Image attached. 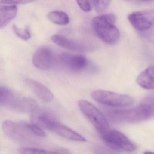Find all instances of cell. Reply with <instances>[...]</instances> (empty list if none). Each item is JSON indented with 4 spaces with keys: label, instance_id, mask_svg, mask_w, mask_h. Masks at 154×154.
I'll list each match as a JSON object with an SVG mask.
<instances>
[{
    "label": "cell",
    "instance_id": "7402d4cb",
    "mask_svg": "<svg viewBox=\"0 0 154 154\" xmlns=\"http://www.w3.org/2000/svg\"><path fill=\"white\" fill-rule=\"evenodd\" d=\"M36 1L37 0H0V3L1 4L15 5L27 4Z\"/></svg>",
    "mask_w": 154,
    "mask_h": 154
},
{
    "label": "cell",
    "instance_id": "7c38bea8",
    "mask_svg": "<svg viewBox=\"0 0 154 154\" xmlns=\"http://www.w3.org/2000/svg\"><path fill=\"white\" fill-rule=\"evenodd\" d=\"M51 39L57 45L68 50L81 52H87L91 50L90 46L85 43L74 41L61 35H54Z\"/></svg>",
    "mask_w": 154,
    "mask_h": 154
},
{
    "label": "cell",
    "instance_id": "5b68a950",
    "mask_svg": "<svg viewBox=\"0 0 154 154\" xmlns=\"http://www.w3.org/2000/svg\"><path fill=\"white\" fill-rule=\"evenodd\" d=\"M78 105L84 115L101 134L110 129L106 117L93 104L88 101L81 100L78 102Z\"/></svg>",
    "mask_w": 154,
    "mask_h": 154
},
{
    "label": "cell",
    "instance_id": "ffe728a7",
    "mask_svg": "<svg viewBox=\"0 0 154 154\" xmlns=\"http://www.w3.org/2000/svg\"><path fill=\"white\" fill-rule=\"evenodd\" d=\"M97 13L105 11L110 3L111 0H91Z\"/></svg>",
    "mask_w": 154,
    "mask_h": 154
},
{
    "label": "cell",
    "instance_id": "6da1fadb",
    "mask_svg": "<svg viewBox=\"0 0 154 154\" xmlns=\"http://www.w3.org/2000/svg\"><path fill=\"white\" fill-rule=\"evenodd\" d=\"M108 115L113 121L137 123L154 117V91L146 96L138 105L132 109L111 110Z\"/></svg>",
    "mask_w": 154,
    "mask_h": 154
},
{
    "label": "cell",
    "instance_id": "e0dca14e",
    "mask_svg": "<svg viewBox=\"0 0 154 154\" xmlns=\"http://www.w3.org/2000/svg\"><path fill=\"white\" fill-rule=\"evenodd\" d=\"M48 17L54 24L60 26L67 25L70 21L69 17L65 12L58 11L49 12Z\"/></svg>",
    "mask_w": 154,
    "mask_h": 154
},
{
    "label": "cell",
    "instance_id": "9c48e42d",
    "mask_svg": "<svg viewBox=\"0 0 154 154\" xmlns=\"http://www.w3.org/2000/svg\"><path fill=\"white\" fill-rule=\"evenodd\" d=\"M54 62L53 52L48 48H39L33 56V64L36 67L40 70H48L51 67Z\"/></svg>",
    "mask_w": 154,
    "mask_h": 154
},
{
    "label": "cell",
    "instance_id": "8fae6325",
    "mask_svg": "<svg viewBox=\"0 0 154 154\" xmlns=\"http://www.w3.org/2000/svg\"><path fill=\"white\" fill-rule=\"evenodd\" d=\"M128 20L135 29L142 32L149 30L153 25V20L145 11L131 13L128 16Z\"/></svg>",
    "mask_w": 154,
    "mask_h": 154
},
{
    "label": "cell",
    "instance_id": "2e32d148",
    "mask_svg": "<svg viewBox=\"0 0 154 154\" xmlns=\"http://www.w3.org/2000/svg\"><path fill=\"white\" fill-rule=\"evenodd\" d=\"M17 8L16 5H0V28L6 26L17 16Z\"/></svg>",
    "mask_w": 154,
    "mask_h": 154
},
{
    "label": "cell",
    "instance_id": "603a6c76",
    "mask_svg": "<svg viewBox=\"0 0 154 154\" xmlns=\"http://www.w3.org/2000/svg\"><path fill=\"white\" fill-rule=\"evenodd\" d=\"M80 8L85 12H89L91 10V4L88 0H76Z\"/></svg>",
    "mask_w": 154,
    "mask_h": 154
},
{
    "label": "cell",
    "instance_id": "5bb4252c",
    "mask_svg": "<svg viewBox=\"0 0 154 154\" xmlns=\"http://www.w3.org/2000/svg\"><path fill=\"white\" fill-rule=\"evenodd\" d=\"M50 130L53 131L59 136L67 139L78 141H86V140L82 136L57 122L53 124Z\"/></svg>",
    "mask_w": 154,
    "mask_h": 154
},
{
    "label": "cell",
    "instance_id": "d6986e66",
    "mask_svg": "<svg viewBox=\"0 0 154 154\" xmlns=\"http://www.w3.org/2000/svg\"><path fill=\"white\" fill-rule=\"evenodd\" d=\"M20 154H57L54 150H49L31 147H21L19 149Z\"/></svg>",
    "mask_w": 154,
    "mask_h": 154
},
{
    "label": "cell",
    "instance_id": "44dd1931",
    "mask_svg": "<svg viewBox=\"0 0 154 154\" xmlns=\"http://www.w3.org/2000/svg\"><path fill=\"white\" fill-rule=\"evenodd\" d=\"M26 123L28 128L33 135L39 137H44L45 136L44 131L38 125L32 122L31 123L26 122Z\"/></svg>",
    "mask_w": 154,
    "mask_h": 154
},
{
    "label": "cell",
    "instance_id": "7a4b0ae2",
    "mask_svg": "<svg viewBox=\"0 0 154 154\" xmlns=\"http://www.w3.org/2000/svg\"><path fill=\"white\" fill-rule=\"evenodd\" d=\"M0 104L10 109L24 113L32 112L38 107L37 103L32 98L18 95L4 86L0 88Z\"/></svg>",
    "mask_w": 154,
    "mask_h": 154
},
{
    "label": "cell",
    "instance_id": "9a60e30c",
    "mask_svg": "<svg viewBox=\"0 0 154 154\" xmlns=\"http://www.w3.org/2000/svg\"><path fill=\"white\" fill-rule=\"evenodd\" d=\"M136 82L143 89L154 90V66H149L143 70L137 77Z\"/></svg>",
    "mask_w": 154,
    "mask_h": 154
},
{
    "label": "cell",
    "instance_id": "277c9868",
    "mask_svg": "<svg viewBox=\"0 0 154 154\" xmlns=\"http://www.w3.org/2000/svg\"><path fill=\"white\" fill-rule=\"evenodd\" d=\"M91 97L97 102L111 107H129L134 103V99L129 95L105 90L94 91L92 92Z\"/></svg>",
    "mask_w": 154,
    "mask_h": 154
},
{
    "label": "cell",
    "instance_id": "8992f818",
    "mask_svg": "<svg viewBox=\"0 0 154 154\" xmlns=\"http://www.w3.org/2000/svg\"><path fill=\"white\" fill-rule=\"evenodd\" d=\"M104 143L112 149L131 152L136 146L122 132L115 129H110L101 134Z\"/></svg>",
    "mask_w": 154,
    "mask_h": 154
},
{
    "label": "cell",
    "instance_id": "4fadbf2b",
    "mask_svg": "<svg viewBox=\"0 0 154 154\" xmlns=\"http://www.w3.org/2000/svg\"><path fill=\"white\" fill-rule=\"evenodd\" d=\"M26 82L35 95L41 100L48 102L54 99L52 92L41 83L30 79H26Z\"/></svg>",
    "mask_w": 154,
    "mask_h": 154
},
{
    "label": "cell",
    "instance_id": "ba28073f",
    "mask_svg": "<svg viewBox=\"0 0 154 154\" xmlns=\"http://www.w3.org/2000/svg\"><path fill=\"white\" fill-rule=\"evenodd\" d=\"M58 60L62 65L75 72L85 69L87 64V60L84 57L67 53L61 54L58 57Z\"/></svg>",
    "mask_w": 154,
    "mask_h": 154
},
{
    "label": "cell",
    "instance_id": "ac0fdd59",
    "mask_svg": "<svg viewBox=\"0 0 154 154\" xmlns=\"http://www.w3.org/2000/svg\"><path fill=\"white\" fill-rule=\"evenodd\" d=\"M12 29L17 36L22 40L27 41L31 38V34L28 27H26L23 29L14 25H13Z\"/></svg>",
    "mask_w": 154,
    "mask_h": 154
},
{
    "label": "cell",
    "instance_id": "30bf717a",
    "mask_svg": "<svg viewBox=\"0 0 154 154\" xmlns=\"http://www.w3.org/2000/svg\"><path fill=\"white\" fill-rule=\"evenodd\" d=\"M32 113V123L40 127L51 130L53 124L57 122L55 115L51 111L45 109H37Z\"/></svg>",
    "mask_w": 154,
    "mask_h": 154
},
{
    "label": "cell",
    "instance_id": "52a82bcc",
    "mask_svg": "<svg viewBox=\"0 0 154 154\" xmlns=\"http://www.w3.org/2000/svg\"><path fill=\"white\" fill-rule=\"evenodd\" d=\"M2 127L6 135L15 141H26L33 135L28 128L25 122L5 121L2 123Z\"/></svg>",
    "mask_w": 154,
    "mask_h": 154
},
{
    "label": "cell",
    "instance_id": "cb8c5ba5",
    "mask_svg": "<svg viewBox=\"0 0 154 154\" xmlns=\"http://www.w3.org/2000/svg\"><path fill=\"white\" fill-rule=\"evenodd\" d=\"M142 1H151V0H142Z\"/></svg>",
    "mask_w": 154,
    "mask_h": 154
},
{
    "label": "cell",
    "instance_id": "3957f363",
    "mask_svg": "<svg viewBox=\"0 0 154 154\" xmlns=\"http://www.w3.org/2000/svg\"><path fill=\"white\" fill-rule=\"evenodd\" d=\"M116 22V17L112 14L98 16L93 20V28L95 34L108 45L116 44L119 38V31L115 26Z\"/></svg>",
    "mask_w": 154,
    "mask_h": 154
}]
</instances>
